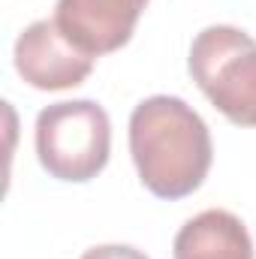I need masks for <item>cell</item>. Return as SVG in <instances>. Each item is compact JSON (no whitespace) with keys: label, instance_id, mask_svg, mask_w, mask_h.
Segmentation results:
<instances>
[{"label":"cell","instance_id":"1","mask_svg":"<svg viewBox=\"0 0 256 259\" xmlns=\"http://www.w3.org/2000/svg\"><path fill=\"white\" fill-rule=\"evenodd\" d=\"M130 154L142 184L157 199H184L208 178L214 145L208 124L178 97L157 94L130 115Z\"/></svg>","mask_w":256,"mask_h":259},{"label":"cell","instance_id":"2","mask_svg":"<svg viewBox=\"0 0 256 259\" xmlns=\"http://www.w3.org/2000/svg\"><path fill=\"white\" fill-rule=\"evenodd\" d=\"M193 81L235 127H256V39L232 24L196 33L187 58Z\"/></svg>","mask_w":256,"mask_h":259},{"label":"cell","instance_id":"3","mask_svg":"<svg viewBox=\"0 0 256 259\" xmlns=\"http://www.w3.org/2000/svg\"><path fill=\"white\" fill-rule=\"evenodd\" d=\"M36 157L39 166L69 184L97 178L112 151V124L100 103L66 100L46 106L36 115Z\"/></svg>","mask_w":256,"mask_h":259},{"label":"cell","instance_id":"4","mask_svg":"<svg viewBox=\"0 0 256 259\" xmlns=\"http://www.w3.org/2000/svg\"><path fill=\"white\" fill-rule=\"evenodd\" d=\"M15 72L36 91H66L81 84L94 61L88 52H81L64 30L58 27L55 18H42L27 24L12 49Z\"/></svg>","mask_w":256,"mask_h":259},{"label":"cell","instance_id":"5","mask_svg":"<svg viewBox=\"0 0 256 259\" xmlns=\"http://www.w3.org/2000/svg\"><path fill=\"white\" fill-rule=\"evenodd\" d=\"M148 0H58L55 21L91 58L127 46Z\"/></svg>","mask_w":256,"mask_h":259},{"label":"cell","instance_id":"6","mask_svg":"<svg viewBox=\"0 0 256 259\" xmlns=\"http://www.w3.org/2000/svg\"><path fill=\"white\" fill-rule=\"evenodd\" d=\"M172 253L175 259H253V241L241 217L211 208L178 229Z\"/></svg>","mask_w":256,"mask_h":259},{"label":"cell","instance_id":"7","mask_svg":"<svg viewBox=\"0 0 256 259\" xmlns=\"http://www.w3.org/2000/svg\"><path fill=\"white\" fill-rule=\"evenodd\" d=\"M81 259H151V256H145L142 250H136L130 244H100V247L84 250Z\"/></svg>","mask_w":256,"mask_h":259}]
</instances>
